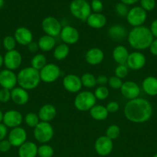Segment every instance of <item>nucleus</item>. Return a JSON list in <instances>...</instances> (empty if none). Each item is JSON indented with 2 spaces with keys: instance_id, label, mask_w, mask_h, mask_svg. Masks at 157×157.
Here are the masks:
<instances>
[{
  "instance_id": "2",
  "label": "nucleus",
  "mask_w": 157,
  "mask_h": 157,
  "mask_svg": "<svg viewBox=\"0 0 157 157\" xmlns=\"http://www.w3.org/2000/svg\"><path fill=\"white\" fill-rule=\"evenodd\" d=\"M154 40L150 29L146 26L134 27L128 35L129 44L135 50H145L149 48Z\"/></svg>"
},
{
  "instance_id": "24",
  "label": "nucleus",
  "mask_w": 157,
  "mask_h": 157,
  "mask_svg": "<svg viewBox=\"0 0 157 157\" xmlns=\"http://www.w3.org/2000/svg\"><path fill=\"white\" fill-rule=\"evenodd\" d=\"M38 155V147L33 142H26L18 148L19 157H35Z\"/></svg>"
},
{
  "instance_id": "9",
  "label": "nucleus",
  "mask_w": 157,
  "mask_h": 157,
  "mask_svg": "<svg viewBox=\"0 0 157 157\" xmlns=\"http://www.w3.org/2000/svg\"><path fill=\"white\" fill-rule=\"evenodd\" d=\"M59 67L57 64H47L42 70L39 71L41 81L45 83H52L56 81L60 76Z\"/></svg>"
},
{
  "instance_id": "20",
  "label": "nucleus",
  "mask_w": 157,
  "mask_h": 157,
  "mask_svg": "<svg viewBox=\"0 0 157 157\" xmlns=\"http://www.w3.org/2000/svg\"><path fill=\"white\" fill-rule=\"evenodd\" d=\"M11 99L17 105L22 106L27 104L29 101V94L26 90L17 87L11 90Z\"/></svg>"
},
{
  "instance_id": "27",
  "label": "nucleus",
  "mask_w": 157,
  "mask_h": 157,
  "mask_svg": "<svg viewBox=\"0 0 157 157\" xmlns=\"http://www.w3.org/2000/svg\"><path fill=\"white\" fill-rule=\"evenodd\" d=\"M108 34L112 39L120 41V40L126 38L127 33H126V29H125L124 26L117 24L113 25L109 28Z\"/></svg>"
},
{
  "instance_id": "21",
  "label": "nucleus",
  "mask_w": 157,
  "mask_h": 157,
  "mask_svg": "<svg viewBox=\"0 0 157 157\" xmlns=\"http://www.w3.org/2000/svg\"><path fill=\"white\" fill-rule=\"evenodd\" d=\"M104 59V52L99 48H92L86 54V61L91 65H97Z\"/></svg>"
},
{
  "instance_id": "34",
  "label": "nucleus",
  "mask_w": 157,
  "mask_h": 157,
  "mask_svg": "<svg viewBox=\"0 0 157 157\" xmlns=\"http://www.w3.org/2000/svg\"><path fill=\"white\" fill-rule=\"evenodd\" d=\"M38 155L40 157H52L54 155V150L51 146L43 144L38 147Z\"/></svg>"
},
{
  "instance_id": "50",
  "label": "nucleus",
  "mask_w": 157,
  "mask_h": 157,
  "mask_svg": "<svg viewBox=\"0 0 157 157\" xmlns=\"http://www.w3.org/2000/svg\"><path fill=\"white\" fill-rule=\"evenodd\" d=\"M150 32L153 37H155L157 38V19L154 20L152 22L150 26Z\"/></svg>"
},
{
  "instance_id": "45",
  "label": "nucleus",
  "mask_w": 157,
  "mask_h": 157,
  "mask_svg": "<svg viewBox=\"0 0 157 157\" xmlns=\"http://www.w3.org/2000/svg\"><path fill=\"white\" fill-rule=\"evenodd\" d=\"M106 107L109 113H115V112L118 111L119 109V104L115 101H111L107 104Z\"/></svg>"
},
{
  "instance_id": "11",
  "label": "nucleus",
  "mask_w": 157,
  "mask_h": 157,
  "mask_svg": "<svg viewBox=\"0 0 157 157\" xmlns=\"http://www.w3.org/2000/svg\"><path fill=\"white\" fill-rule=\"evenodd\" d=\"M22 61V55L18 51L12 50L6 52L4 56V64L6 69L14 71L20 67Z\"/></svg>"
},
{
  "instance_id": "38",
  "label": "nucleus",
  "mask_w": 157,
  "mask_h": 157,
  "mask_svg": "<svg viewBox=\"0 0 157 157\" xmlns=\"http://www.w3.org/2000/svg\"><path fill=\"white\" fill-rule=\"evenodd\" d=\"M128 67L126 64H119L115 70V77L123 79L128 75Z\"/></svg>"
},
{
  "instance_id": "19",
  "label": "nucleus",
  "mask_w": 157,
  "mask_h": 157,
  "mask_svg": "<svg viewBox=\"0 0 157 157\" xmlns=\"http://www.w3.org/2000/svg\"><path fill=\"white\" fill-rule=\"evenodd\" d=\"M14 38L18 44L25 46H27L33 41L32 32L26 27H19L16 29L14 33Z\"/></svg>"
},
{
  "instance_id": "32",
  "label": "nucleus",
  "mask_w": 157,
  "mask_h": 157,
  "mask_svg": "<svg viewBox=\"0 0 157 157\" xmlns=\"http://www.w3.org/2000/svg\"><path fill=\"white\" fill-rule=\"evenodd\" d=\"M81 81L83 86L88 88H92L97 84L96 78L90 73H85L81 77Z\"/></svg>"
},
{
  "instance_id": "31",
  "label": "nucleus",
  "mask_w": 157,
  "mask_h": 157,
  "mask_svg": "<svg viewBox=\"0 0 157 157\" xmlns=\"http://www.w3.org/2000/svg\"><path fill=\"white\" fill-rule=\"evenodd\" d=\"M46 58L45 55H42V54H37V55H34L33 58H32L31 61V67L35 68V70L40 71L47 64L46 63Z\"/></svg>"
},
{
  "instance_id": "39",
  "label": "nucleus",
  "mask_w": 157,
  "mask_h": 157,
  "mask_svg": "<svg viewBox=\"0 0 157 157\" xmlns=\"http://www.w3.org/2000/svg\"><path fill=\"white\" fill-rule=\"evenodd\" d=\"M129 11V8H128L127 5L124 4V3L123 2L118 3V4L116 5V6H115V12H116V13L118 14L119 16H127Z\"/></svg>"
},
{
  "instance_id": "37",
  "label": "nucleus",
  "mask_w": 157,
  "mask_h": 157,
  "mask_svg": "<svg viewBox=\"0 0 157 157\" xmlns=\"http://www.w3.org/2000/svg\"><path fill=\"white\" fill-rule=\"evenodd\" d=\"M120 135V128L117 125H111L107 128L106 132V136L109 139L115 140Z\"/></svg>"
},
{
  "instance_id": "47",
  "label": "nucleus",
  "mask_w": 157,
  "mask_h": 157,
  "mask_svg": "<svg viewBox=\"0 0 157 157\" xmlns=\"http://www.w3.org/2000/svg\"><path fill=\"white\" fill-rule=\"evenodd\" d=\"M27 48H28V50H29V52H32V53H35V52L39 49L38 48V42H35V41H33L28 44Z\"/></svg>"
},
{
  "instance_id": "51",
  "label": "nucleus",
  "mask_w": 157,
  "mask_h": 157,
  "mask_svg": "<svg viewBox=\"0 0 157 157\" xmlns=\"http://www.w3.org/2000/svg\"><path fill=\"white\" fill-rule=\"evenodd\" d=\"M122 2L124 3L126 5H133L135 3H136L137 2H139V0H121Z\"/></svg>"
},
{
  "instance_id": "55",
  "label": "nucleus",
  "mask_w": 157,
  "mask_h": 157,
  "mask_svg": "<svg viewBox=\"0 0 157 157\" xmlns=\"http://www.w3.org/2000/svg\"><path fill=\"white\" fill-rule=\"evenodd\" d=\"M153 157H157V153H156V154H155V156H154Z\"/></svg>"
},
{
  "instance_id": "7",
  "label": "nucleus",
  "mask_w": 157,
  "mask_h": 157,
  "mask_svg": "<svg viewBox=\"0 0 157 157\" xmlns=\"http://www.w3.org/2000/svg\"><path fill=\"white\" fill-rule=\"evenodd\" d=\"M147 18L146 12L141 6H135L129 9L128 15L126 16L127 21L130 25L133 27L143 25Z\"/></svg>"
},
{
  "instance_id": "56",
  "label": "nucleus",
  "mask_w": 157,
  "mask_h": 157,
  "mask_svg": "<svg viewBox=\"0 0 157 157\" xmlns=\"http://www.w3.org/2000/svg\"><path fill=\"white\" fill-rule=\"evenodd\" d=\"M0 48H1V42H0Z\"/></svg>"
},
{
  "instance_id": "33",
  "label": "nucleus",
  "mask_w": 157,
  "mask_h": 157,
  "mask_svg": "<svg viewBox=\"0 0 157 157\" xmlns=\"http://www.w3.org/2000/svg\"><path fill=\"white\" fill-rule=\"evenodd\" d=\"M39 118H38V114L35 113H28L25 116V122L27 124V126L29 127H32V128H35L37 125L39 123Z\"/></svg>"
},
{
  "instance_id": "14",
  "label": "nucleus",
  "mask_w": 157,
  "mask_h": 157,
  "mask_svg": "<svg viewBox=\"0 0 157 157\" xmlns=\"http://www.w3.org/2000/svg\"><path fill=\"white\" fill-rule=\"evenodd\" d=\"M62 85L64 88L70 93H78L83 87L81 78L72 74L66 75L63 78Z\"/></svg>"
},
{
  "instance_id": "53",
  "label": "nucleus",
  "mask_w": 157,
  "mask_h": 157,
  "mask_svg": "<svg viewBox=\"0 0 157 157\" xmlns=\"http://www.w3.org/2000/svg\"><path fill=\"white\" fill-rule=\"evenodd\" d=\"M3 117H4V113L0 110V123H2L3 121Z\"/></svg>"
},
{
  "instance_id": "6",
  "label": "nucleus",
  "mask_w": 157,
  "mask_h": 157,
  "mask_svg": "<svg viewBox=\"0 0 157 157\" xmlns=\"http://www.w3.org/2000/svg\"><path fill=\"white\" fill-rule=\"evenodd\" d=\"M33 135L38 142L45 144L52 139L54 136V129L49 122L41 121L34 128Z\"/></svg>"
},
{
  "instance_id": "36",
  "label": "nucleus",
  "mask_w": 157,
  "mask_h": 157,
  "mask_svg": "<svg viewBox=\"0 0 157 157\" xmlns=\"http://www.w3.org/2000/svg\"><path fill=\"white\" fill-rule=\"evenodd\" d=\"M16 41H15V38L10 35H8V36L5 37L4 39H3L2 44L3 47L5 48V49L7 50V52L9 51L15 50V48L16 46Z\"/></svg>"
},
{
  "instance_id": "49",
  "label": "nucleus",
  "mask_w": 157,
  "mask_h": 157,
  "mask_svg": "<svg viewBox=\"0 0 157 157\" xmlns=\"http://www.w3.org/2000/svg\"><path fill=\"white\" fill-rule=\"evenodd\" d=\"M108 81H109V79H108L107 77L105 76V75H99V76L96 78L97 84H99L100 86H104L105 84H107Z\"/></svg>"
},
{
  "instance_id": "30",
  "label": "nucleus",
  "mask_w": 157,
  "mask_h": 157,
  "mask_svg": "<svg viewBox=\"0 0 157 157\" xmlns=\"http://www.w3.org/2000/svg\"><path fill=\"white\" fill-rule=\"evenodd\" d=\"M69 48L68 44H61L57 46L54 49L53 57L56 60L61 61V60L65 59L66 57L69 55Z\"/></svg>"
},
{
  "instance_id": "3",
  "label": "nucleus",
  "mask_w": 157,
  "mask_h": 157,
  "mask_svg": "<svg viewBox=\"0 0 157 157\" xmlns=\"http://www.w3.org/2000/svg\"><path fill=\"white\" fill-rule=\"evenodd\" d=\"M41 81L39 71L32 67L22 69L17 75V84L25 90H32L38 87Z\"/></svg>"
},
{
  "instance_id": "23",
  "label": "nucleus",
  "mask_w": 157,
  "mask_h": 157,
  "mask_svg": "<svg viewBox=\"0 0 157 157\" xmlns=\"http://www.w3.org/2000/svg\"><path fill=\"white\" fill-rule=\"evenodd\" d=\"M86 21L89 27L92 29H99L106 25V18L103 14L94 12V13L90 14V15L86 19Z\"/></svg>"
},
{
  "instance_id": "52",
  "label": "nucleus",
  "mask_w": 157,
  "mask_h": 157,
  "mask_svg": "<svg viewBox=\"0 0 157 157\" xmlns=\"http://www.w3.org/2000/svg\"><path fill=\"white\" fill-rule=\"evenodd\" d=\"M2 64H4V58L0 55V67L2 66Z\"/></svg>"
},
{
  "instance_id": "1",
  "label": "nucleus",
  "mask_w": 157,
  "mask_h": 157,
  "mask_svg": "<svg viewBox=\"0 0 157 157\" xmlns=\"http://www.w3.org/2000/svg\"><path fill=\"white\" fill-rule=\"evenodd\" d=\"M152 107L150 103L143 98H135L126 103L124 114L128 121L135 124H143L151 118Z\"/></svg>"
},
{
  "instance_id": "13",
  "label": "nucleus",
  "mask_w": 157,
  "mask_h": 157,
  "mask_svg": "<svg viewBox=\"0 0 157 157\" xmlns=\"http://www.w3.org/2000/svg\"><path fill=\"white\" fill-rule=\"evenodd\" d=\"M62 41L66 44H74L79 39V32L75 28L71 25H66L62 29L60 33Z\"/></svg>"
},
{
  "instance_id": "25",
  "label": "nucleus",
  "mask_w": 157,
  "mask_h": 157,
  "mask_svg": "<svg viewBox=\"0 0 157 157\" xmlns=\"http://www.w3.org/2000/svg\"><path fill=\"white\" fill-rule=\"evenodd\" d=\"M143 91L149 96L157 95V78L149 76L145 78L142 84Z\"/></svg>"
},
{
  "instance_id": "44",
  "label": "nucleus",
  "mask_w": 157,
  "mask_h": 157,
  "mask_svg": "<svg viewBox=\"0 0 157 157\" xmlns=\"http://www.w3.org/2000/svg\"><path fill=\"white\" fill-rule=\"evenodd\" d=\"M12 147V144H10L9 140L5 139L0 141V152L2 153H6V152L9 151Z\"/></svg>"
},
{
  "instance_id": "35",
  "label": "nucleus",
  "mask_w": 157,
  "mask_h": 157,
  "mask_svg": "<svg viewBox=\"0 0 157 157\" xmlns=\"http://www.w3.org/2000/svg\"><path fill=\"white\" fill-rule=\"evenodd\" d=\"M94 95H95L96 100L103 101V100H106L109 97V90L106 86H99V87L95 89V92H94Z\"/></svg>"
},
{
  "instance_id": "15",
  "label": "nucleus",
  "mask_w": 157,
  "mask_h": 157,
  "mask_svg": "<svg viewBox=\"0 0 157 157\" xmlns=\"http://www.w3.org/2000/svg\"><path fill=\"white\" fill-rule=\"evenodd\" d=\"M27 139V133L25 129L22 127H15L11 130L9 133V141L12 144V147H18L22 145L26 142Z\"/></svg>"
},
{
  "instance_id": "5",
  "label": "nucleus",
  "mask_w": 157,
  "mask_h": 157,
  "mask_svg": "<svg viewBox=\"0 0 157 157\" xmlns=\"http://www.w3.org/2000/svg\"><path fill=\"white\" fill-rule=\"evenodd\" d=\"M69 9L75 18L86 21L91 14V6L86 0H73L70 3Z\"/></svg>"
},
{
  "instance_id": "41",
  "label": "nucleus",
  "mask_w": 157,
  "mask_h": 157,
  "mask_svg": "<svg viewBox=\"0 0 157 157\" xmlns=\"http://www.w3.org/2000/svg\"><path fill=\"white\" fill-rule=\"evenodd\" d=\"M108 84H109V87H111L113 89H120L122 85H123V82L122 81V79L117 78V77L113 76L111 77L108 81Z\"/></svg>"
},
{
  "instance_id": "29",
  "label": "nucleus",
  "mask_w": 157,
  "mask_h": 157,
  "mask_svg": "<svg viewBox=\"0 0 157 157\" xmlns=\"http://www.w3.org/2000/svg\"><path fill=\"white\" fill-rule=\"evenodd\" d=\"M89 113L92 118L95 121H104L109 115V112L106 107L103 105H96V104L89 110Z\"/></svg>"
},
{
  "instance_id": "26",
  "label": "nucleus",
  "mask_w": 157,
  "mask_h": 157,
  "mask_svg": "<svg viewBox=\"0 0 157 157\" xmlns=\"http://www.w3.org/2000/svg\"><path fill=\"white\" fill-rule=\"evenodd\" d=\"M129 55L127 48L123 45L116 46L112 51V58L119 64H126Z\"/></svg>"
},
{
  "instance_id": "43",
  "label": "nucleus",
  "mask_w": 157,
  "mask_h": 157,
  "mask_svg": "<svg viewBox=\"0 0 157 157\" xmlns=\"http://www.w3.org/2000/svg\"><path fill=\"white\" fill-rule=\"evenodd\" d=\"M91 9L95 12V13H100L103 9V4L101 0H92L91 3Z\"/></svg>"
},
{
  "instance_id": "16",
  "label": "nucleus",
  "mask_w": 157,
  "mask_h": 157,
  "mask_svg": "<svg viewBox=\"0 0 157 157\" xmlns=\"http://www.w3.org/2000/svg\"><path fill=\"white\" fill-rule=\"evenodd\" d=\"M120 90L123 97L129 101L139 98L140 94L139 86L133 81H126L123 83Z\"/></svg>"
},
{
  "instance_id": "28",
  "label": "nucleus",
  "mask_w": 157,
  "mask_h": 157,
  "mask_svg": "<svg viewBox=\"0 0 157 157\" xmlns=\"http://www.w3.org/2000/svg\"><path fill=\"white\" fill-rule=\"evenodd\" d=\"M38 48L42 52H49L52 50L55 45V39L54 37L45 35L39 38L38 41Z\"/></svg>"
},
{
  "instance_id": "22",
  "label": "nucleus",
  "mask_w": 157,
  "mask_h": 157,
  "mask_svg": "<svg viewBox=\"0 0 157 157\" xmlns=\"http://www.w3.org/2000/svg\"><path fill=\"white\" fill-rule=\"evenodd\" d=\"M38 118L43 122H49L56 116V109L52 104H45L38 110Z\"/></svg>"
},
{
  "instance_id": "46",
  "label": "nucleus",
  "mask_w": 157,
  "mask_h": 157,
  "mask_svg": "<svg viewBox=\"0 0 157 157\" xmlns=\"http://www.w3.org/2000/svg\"><path fill=\"white\" fill-rule=\"evenodd\" d=\"M8 134L7 127L4 124L0 123V141L5 140Z\"/></svg>"
},
{
  "instance_id": "54",
  "label": "nucleus",
  "mask_w": 157,
  "mask_h": 157,
  "mask_svg": "<svg viewBox=\"0 0 157 157\" xmlns=\"http://www.w3.org/2000/svg\"><path fill=\"white\" fill-rule=\"evenodd\" d=\"M4 4H5L4 0H0V9H2V8L4 6Z\"/></svg>"
},
{
  "instance_id": "48",
  "label": "nucleus",
  "mask_w": 157,
  "mask_h": 157,
  "mask_svg": "<svg viewBox=\"0 0 157 157\" xmlns=\"http://www.w3.org/2000/svg\"><path fill=\"white\" fill-rule=\"evenodd\" d=\"M149 48L152 55H153L154 56H157V38L153 40Z\"/></svg>"
},
{
  "instance_id": "18",
  "label": "nucleus",
  "mask_w": 157,
  "mask_h": 157,
  "mask_svg": "<svg viewBox=\"0 0 157 157\" xmlns=\"http://www.w3.org/2000/svg\"><path fill=\"white\" fill-rule=\"evenodd\" d=\"M22 115L21 113L17 110H10L4 113L2 122L7 127L15 128L19 127L22 122Z\"/></svg>"
},
{
  "instance_id": "10",
  "label": "nucleus",
  "mask_w": 157,
  "mask_h": 157,
  "mask_svg": "<svg viewBox=\"0 0 157 157\" xmlns=\"http://www.w3.org/2000/svg\"><path fill=\"white\" fill-rule=\"evenodd\" d=\"M95 150L99 155L106 156L112 152L113 148V143L111 139L106 136H101L95 140Z\"/></svg>"
},
{
  "instance_id": "4",
  "label": "nucleus",
  "mask_w": 157,
  "mask_h": 157,
  "mask_svg": "<svg viewBox=\"0 0 157 157\" xmlns=\"http://www.w3.org/2000/svg\"><path fill=\"white\" fill-rule=\"evenodd\" d=\"M96 104V98L93 93L88 90L81 91L76 95L74 101L75 107L79 111L90 110Z\"/></svg>"
},
{
  "instance_id": "12",
  "label": "nucleus",
  "mask_w": 157,
  "mask_h": 157,
  "mask_svg": "<svg viewBox=\"0 0 157 157\" xmlns=\"http://www.w3.org/2000/svg\"><path fill=\"white\" fill-rule=\"evenodd\" d=\"M17 84V75L12 71L5 69L0 71V85L2 88L12 90Z\"/></svg>"
},
{
  "instance_id": "8",
  "label": "nucleus",
  "mask_w": 157,
  "mask_h": 157,
  "mask_svg": "<svg viewBox=\"0 0 157 157\" xmlns=\"http://www.w3.org/2000/svg\"><path fill=\"white\" fill-rule=\"evenodd\" d=\"M42 28L46 35L54 38L60 35L62 29L60 21L52 16H48L42 20Z\"/></svg>"
},
{
  "instance_id": "17",
  "label": "nucleus",
  "mask_w": 157,
  "mask_h": 157,
  "mask_svg": "<svg viewBox=\"0 0 157 157\" xmlns=\"http://www.w3.org/2000/svg\"><path fill=\"white\" fill-rule=\"evenodd\" d=\"M146 59L145 55L139 52H134L129 54L126 64L132 70H140L145 66Z\"/></svg>"
},
{
  "instance_id": "40",
  "label": "nucleus",
  "mask_w": 157,
  "mask_h": 157,
  "mask_svg": "<svg viewBox=\"0 0 157 157\" xmlns=\"http://www.w3.org/2000/svg\"><path fill=\"white\" fill-rule=\"evenodd\" d=\"M141 7L146 12L152 11L155 7V0H139Z\"/></svg>"
},
{
  "instance_id": "42",
  "label": "nucleus",
  "mask_w": 157,
  "mask_h": 157,
  "mask_svg": "<svg viewBox=\"0 0 157 157\" xmlns=\"http://www.w3.org/2000/svg\"><path fill=\"white\" fill-rule=\"evenodd\" d=\"M11 99V91L8 89L2 88L0 90V102L6 103Z\"/></svg>"
}]
</instances>
